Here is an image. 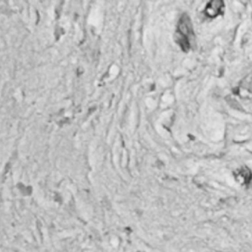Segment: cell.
I'll return each mask as SVG.
<instances>
[{
	"mask_svg": "<svg viewBox=\"0 0 252 252\" xmlns=\"http://www.w3.org/2000/svg\"><path fill=\"white\" fill-rule=\"evenodd\" d=\"M193 36V31L191 19L185 13L179 20L175 35V42L183 51L188 52L191 49V40Z\"/></svg>",
	"mask_w": 252,
	"mask_h": 252,
	"instance_id": "1",
	"label": "cell"
},
{
	"mask_svg": "<svg viewBox=\"0 0 252 252\" xmlns=\"http://www.w3.org/2000/svg\"><path fill=\"white\" fill-rule=\"evenodd\" d=\"M224 5L220 1L210 2L206 6L205 12L206 15L210 18H215L222 12Z\"/></svg>",
	"mask_w": 252,
	"mask_h": 252,
	"instance_id": "2",
	"label": "cell"
}]
</instances>
